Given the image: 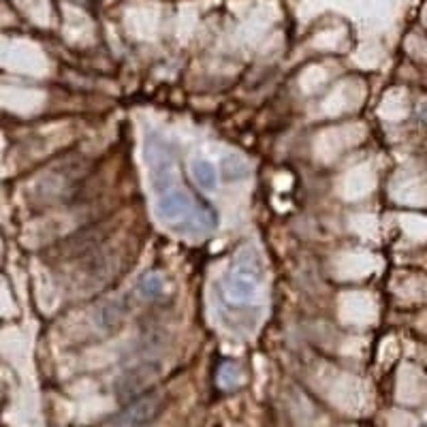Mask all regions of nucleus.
Returning a JSON list of instances; mask_svg holds the SVG:
<instances>
[{
    "instance_id": "nucleus-1",
    "label": "nucleus",
    "mask_w": 427,
    "mask_h": 427,
    "mask_svg": "<svg viewBox=\"0 0 427 427\" xmlns=\"http://www.w3.org/2000/svg\"><path fill=\"white\" fill-rule=\"evenodd\" d=\"M165 406V395L163 393H152V395H141L135 401H131L129 408H124L116 417H111L107 423L116 425H143L154 421Z\"/></svg>"
},
{
    "instance_id": "nucleus-2",
    "label": "nucleus",
    "mask_w": 427,
    "mask_h": 427,
    "mask_svg": "<svg viewBox=\"0 0 427 427\" xmlns=\"http://www.w3.org/2000/svg\"><path fill=\"white\" fill-rule=\"evenodd\" d=\"M156 210H158V216H161L163 220H167V222L182 220V218L188 216V212L192 210L190 197H188V192H184L182 188H169V190L161 192Z\"/></svg>"
},
{
    "instance_id": "nucleus-3",
    "label": "nucleus",
    "mask_w": 427,
    "mask_h": 427,
    "mask_svg": "<svg viewBox=\"0 0 427 427\" xmlns=\"http://www.w3.org/2000/svg\"><path fill=\"white\" fill-rule=\"evenodd\" d=\"M190 173H192V180L197 182V186L203 188V190H214L216 184H218V171H216V167H214L210 161H206V158L192 161Z\"/></svg>"
},
{
    "instance_id": "nucleus-4",
    "label": "nucleus",
    "mask_w": 427,
    "mask_h": 427,
    "mask_svg": "<svg viewBox=\"0 0 427 427\" xmlns=\"http://www.w3.org/2000/svg\"><path fill=\"white\" fill-rule=\"evenodd\" d=\"M229 295L237 301H253L255 295H257V284H255V278L250 275L248 271H237L233 278H231V284H229Z\"/></svg>"
},
{
    "instance_id": "nucleus-5",
    "label": "nucleus",
    "mask_w": 427,
    "mask_h": 427,
    "mask_svg": "<svg viewBox=\"0 0 427 427\" xmlns=\"http://www.w3.org/2000/svg\"><path fill=\"white\" fill-rule=\"evenodd\" d=\"M220 167H222V178L229 180V182H233V180H244L246 175H248V165H246L239 156H235V154L224 156L222 163H220Z\"/></svg>"
}]
</instances>
